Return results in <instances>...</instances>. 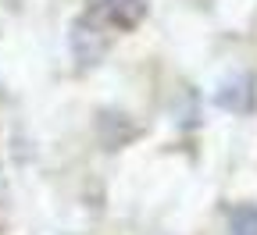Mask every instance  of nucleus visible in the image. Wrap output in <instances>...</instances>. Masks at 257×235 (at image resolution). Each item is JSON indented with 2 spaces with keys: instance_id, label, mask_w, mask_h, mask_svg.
<instances>
[{
  "instance_id": "nucleus-1",
  "label": "nucleus",
  "mask_w": 257,
  "mask_h": 235,
  "mask_svg": "<svg viewBox=\"0 0 257 235\" xmlns=\"http://www.w3.org/2000/svg\"><path fill=\"white\" fill-rule=\"evenodd\" d=\"M82 18L96 25L100 32H133L147 18V0H86Z\"/></svg>"
},
{
  "instance_id": "nucleus-7",
  "label": "nucleus",
  "mask_w": 257,
  "mask_h": 235,
  "mask_svg": "<svg viewBox=\"0 0 257 235\" xmlns=\"http://www.w3.org/2000/svg\"><path fill=\"white\" fill-rule=\"evenodd\" d=\"M4 96H8V93H4V82H0V100H4Z\"/></svg>"
},
{
  "instance_id": "nucleus-6",
  "label": "nucleus",
  "mask_w": 257,
  "mask_h": 235,
  "mask_svg": "<svg viewBox=\"0 0 257 235\" xmlns=\"http://www.w3.org/2000/svg\"><path fill=\"white\" fill-rule=\"evenodd\" d=\"M0 228H4V196H0Z\"/></svg>"
},
{
  "instance_id": "nucleus-3",
  "label": "nucleus",
  "mask_w": 257,
  "mask_h": 235,
  "mask_svg": "<svg viewBox=\"0 0 257 235\" xmlns=\"http://www.w3.org/2000/svg\"><path fill=\"white\" fill-rule=\"evenodd\" d=\"M253 100H257V93H253V79L250 75L225 79L218 86V93H214V104L221 111H232V114H250L253 111Z\"/></svg>"
},
{
  "instance_id": "nucleus-2",
  "label": "nucleus",
  "mask_w": 257,
  "mask_h": 235,
  "mask_svg": "<svg viewBox=\"0 0 257 235\" xmlns=\"http://www.w3.org/2000/svg\"><path fill=\"white\" fill-rule=\"evenodd\" d=\"M111 47V36L107 32H100L96 25H89L82 15L72 22V54L79 64H96Z\"/></svg>"
},
{
  "instance_id": "nucleus-5",
  "label": "nucleus",
  "mask_w": 257,
  "mask_h": 235,
  "mask_svg": "<svg viewBox=\"0 0 257 235\" xmlns=\"http://www.w3.org/2000/svg\"><path fill=\"white\" fill-rule=\"evenodd\" d=\"M229 235H257V203H239L229 214Z\"/></svg>"
},
{
  "instance_id": "nucleus-4",
  "label": "nucleus",
  "mask_w": 257,
  "mask_h": 235,
  "mask_svg": "<svg viewBox=\"0 0 257 235\" xmlns=\"http://www.w3.org/2000/svg\"><path fill=\"white\" fill-rule=\"evenodd\" d=\"M96 136H100V143L107 150H118L128 139H136V125L128 121V114H121V111H104L100 118H96Z\"/></svg>"
}]
</instances>
